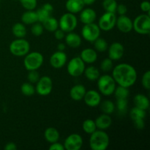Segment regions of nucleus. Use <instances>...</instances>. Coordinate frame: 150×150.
<instances>
[{
	"label": "nucleus",
	"instance_id": "obj_1",
	"mask_svg": "<svg viewBox=\"0 0 150 150\" xmlns=\"http://www.w3.org/2000/svg\"><path fill=\"white\" fill-rule=\"evenodd\" d=\"M116 83L125 87H130L137 80V72L134 67L126 63H121L113 68L112 76Z\"/></svg>",
	"mask_w": 150,
	"mask_h": 150
},
{
	"label": "nucleus",
	"instance_id": "obj_2",
	"mask_svg": "<svg viewBox=\"0 0 150 150\" xmlns=\"http://www.w3.org/2000/svg\"><path fill=\"white\" fill-rule=\"evenodd\" d=\"M109 136L103 130H95L90 134L89 146L92 150H105L109 146Z\"/></svg>",
	"mask_w": 150,
	"mask_h": 150
},
{
	"label": "nucleus",
	"instance_id": "obj_3",
	"mask_svg": "<svg viewBox=\"0 0 150 150\" xmlns=\"http://www.w3.org/2000/svg\"><path fill=\"white\" fill-rule=\"evenodd\" d=\"M116 86L115 81L111 76L103 75L98 79V90L105 96H109L114 94Z\"/></svg>",
	"mask_w": 150,
	"mask_h": 150
},
{
	"label": "nucleus",
	"instance_id": "obj_4",
	"mask_svg": "<svg viewBox=\"0 0 150 150\" xmlns=\"http://www.w3.org/2000/svg\"><path fill=\"white\" fill-rule=\"evenodd\" d=\"M43 56L38 51L28 53L25 55L23 59V65L26 70H38L43 63Z\"/></svg>",
	"mask_w": 150,
	"mask_h": 150
},
{
	"label": "nucleus",
	"instance_id": "obj_5",
	"mask_svg": "<svg viewBox=\"0 0 150 150\" xmlns=\"http://www.w3.org/2000/svg\"><path fill=\"white\" fill-rule=\"evenodd\" d=\"M30 44L26 40L18 38L10 43V51L16 57H24L29 52Z\"/></svg>",
	"mask_w": 150,
	"mask_h": 150
},
{
	"label": "nucleus",
	"instance_id": "obj_6",
	"mask_svg": "<svg viewBox=\"0 0 150 150\" xmlns=\"http://www.w3.org/2000/svg\"><path fill=\"white\" fill-rule=\"evenodd\" d=\"M133 29L140 35H149L150 32L149 14L138 16L133 21Z\"/></svg>",
	"mask_w": 150,
	"mask_h": 150
},
{
	"label": "nucleus",
	"instance_id": "obj_7",
	"mask_svg": "<svg viewBox=\"0 0 150 150\" xmlns=\"http://www.w3.org/2000/svg\"><path fill=\"white\" fill-rule=\"evenodd\" d=\"M78 25V20L75 14L66 13L63 14L59 21V28L64 32H73Z\"/></svg>",
	"mask_w": 150,
	"mask_h": 150
},
{
	"label": "nucleus",
	"instance_id": "obj_8",
	"mask_svg": "<svg viewBox=\"0 0 150 150\" xmlns=\"http://www.w3.org/2000/svg\"><path fill=\"white\" fill-rule=\"evenodd\" d=\"M100 35V29L98 24L94 23L84 24L81 29V35L84 40L90 42H93L98 39Z\"/></svg>",
	"mask_w": 150,
	"mask_h": 150
},
{
	"label": "nucleus",
	"instance_id": "obj_9",
	"mask_svg": "<svg viewBox=\"0 0 150 150\" xmlns=\"http://www.w3.org/2000/svg\"><path fill=\"white\" fill-rule=\"evenodd\" d=\"M67 70L70 76L73 77H79L83 74L85 70V63L80 57H74L69 61Z\"/></svg>",
	"mask_w": 150,
	"mask_h": 150
},
{
	"label": "nucleus",
	"instance_id": "obj_10",
	"mask_svg": "<svg viewBox=\"0 0 150 150\" xmlns=\"http://www.w3.org/2000/svg\"><path fill=\"white\" fill-rule=\"evenodd\" d=\"M116 21H117V16L115 13L105 12L99 18L98 25L100 30L108 32L114 29V26H116Z\"/></svg>",
	"mask_w": 150,
	"mask_h": 150
},
{
	"label": "nucleus",
	"instance_id": "obj_11",
	"mask_svg": "<svg viewBox=\"0 0 150 150\" xmlns=\"http://www.w3.org/2000/svg\"><path fill=\"white\" fill-rule=\"evenodd\" d=\"M53 89L52 80L48 76H42L40 78L37 82L35 92L41 96H47L51 94Z\"/></svg>",
	"mask_w": 150,
	"mask_h": 150
},
{
	"label": "nucleus",
	"instance_id": "obj_12",
	"mask_svg": "<svg viewBox=\"0 0 150 150\" xmlns=\"http://www.w3.org/2000/svg\"><path fill=\"white\" fill-rule=\"evenodd\" d=\"M63 145L66 150H79L83 146V139L78 133H73L66 138Z\"/></svg>",
	"mask_w": 150,
	"mask_h": 150
},
{
	"label": "nucleus",
	"instance_id": "obj_13",
	"mask_svg": "<svg viewBox=\"0 0 150 150\" xmlns=\"http://www.w3.org/2000/svg\"><path fill=\"white\" fill-rule=\"evenodd\" d=\"M108 57L111 60H120L124 55L125 48L122 43L119 42H113L108 48Z\"/></svg>",
	"mask_w": 150,
	"mask_h": 150
},
{
	"label": "nucleus",
	"instance_id": "obj_14",
	"mask_svg": "<svg viewBox=\"0 0 150 150\" xmlns=\"http://www.w3.org/2000/svg\"><path fill=\"white\" fill-rule=\"evenodd\" d=\"M67 60V54L64 51H56L50 58V64L54 68L59 69L66 64Z\"/></svg>",
	"mask_w": 150,
	"mask_h": 150
},
{
	"label": "nucleus",
	"instance_id": "obj_15",
	"mask_svg": "<svg viewBox=\"0 0 150 150\" xmlns=\"http://www.w3.org/2000/svg\"><path fill=\"white\" fill-rule=\"evenodd\" d=\"M86 105L89 107H96L101 103V96L99 92L96 90L86 91L83 98Z\"/></svg>",
	"mask_w": 150,
	"mask_h": 150
},
{
	"label": "nucleus",
	"instance_id": "obj_16",
	"mask_svg": "<svg viewBox=\"0 0 150 150\" xmlns=\"http://www.w3.org/2000/svg\"><path fill=\"white\" fill-rule=\"evenodd\" d=\"M116 26L120 32L123 33H128L133 29V21L125 15L120 16L117 18Z\"/></svg>",
	"mask_w": 150,
	"mask_h": 150
},
{
	"label": "nucleus",
	"instance_id": "obj_17",
	"mask_svg": "<svg viewBox=\"0 0 150 150\" xmlns=\"http://www.w3.org/2000/svg\"><path fill=\"white\" fill-rule=\"evenodd\" d=\"M97 18V13L92 8H83L80 12V20L83 24L94 23Z\"/></svg>",
	"mask_w": 150,
	"mask_h": 150
},
{
	"label": "nucleus",
	"instance_id": "obj_18",
	"mask_svg": "<svg viewBox=\"0 0 150 150\" xmlns=\"http://www.w3.org/2000/svg\"><path fill=\"white\" fill-rule=\"evenodd\" d=\"M80 57L84 63L92 64L98 59V53L95 49L87 48L81 51Z\"/></svg>",
	"mask_w": 150,
	"mask_h": 150
},
{
	"label": "nucleus",
	"instance_id": "obj_19",
	"mask_svg": "<svg viewBox=\"0 0 150 150\" xmlns=\"http://www.w3.org/2000/svg\"><path fill=\"white\" fill-rule=\"evenodd\" d=\"M95 122V124H96L97 129H99V130H102L109 128L110 126L112 124L111 117L108 114H103L101 115H100L99 117H97Z\"/></svg>",
	"mask_w": 150,
	"mask_h": 150
},
{
	"label": "nucleus",
	"instance_id": "obj_20",
	"mask_svg": "<svg viewBox=\"0 0 150 150\" xmlns=\"http://www.w3.org/2000/svg\"><path fill=\"white\" fill-rule=\"evenodd\" d=\"M84 5L82 0H67L66 1L65 7L68 13L76 14L80 13L83 9Z\"/></svg>",
	"mask_w": 150,
	"mask_h": 150
},
{
	"label": "nucleus",
	"instance_id": "obj_21",
	"mask_svg": "<svg viewBox=\"0 0 150 150\" xmlns=\"http://www.w3.org/2000/svg\"><path fill=\"white\" fill-rule=\"evenodd\" d=\"M86 90V88L82 84H77L73 86L70 91V98L76 101L83 100Z\"/></svg>",
	"mask_w": 150,
	"mask_h": 150
},
{
	"label": "nucleus",
	"instance_id": "obj_22",
	"mask_svg": "<svg viewBox=\"0 0 150 150\" xmlns=\"http://www.w3.org/2000/svg\"><path fill=\"white\" fill-rule=\"evenodd\" d=\"M64 38H65V43L70 48H78L81 44V38L77 33L73 32H68L67 35L64 36Z\"/></svg>",
	"mask_w": 150,
	"mask_h": 150
},
{
	"label": "nucleus",
	"instance_id": "obj_23",
	"mask_svg": "<svg viewBox=\"0 0 150 150\" xmlns=\"http://www.w3.org/2000/svg\"><path fill=\"white\" fill-rule=\"evenodd\" d=\"M135 106L143 110H147L149 107V100L143 94H138L133 99Z\"/></svg>",
	"mask_w": 150,
	"mask_h": 150
},
{
	"label": "nucleus",
	"instance_id": "obj_24",
	"mask_svg": "<svg viewBox=\"0 0 150 150\" xmlns=\"http://www.w3.org/2000/svg\"><path fill=\"white\" fill-rule=\"evenodd\" d=\"M21 21L24 24L32 25L33 23L38 22V15L36 11L34 10H26L21 16Z\"/></svg>",
	"mask_w": 150,
	"mask_h": 150
},
{
	"label": "nucleus",
	"instance_id": "obj_25",
	"mask_svg": "<svg viewBox=\"0 0 150 150\" xmlns=\"http://www.w3.org/2000/svg\"><path fill=\"white\" fill-rule=\"evenodd\" d=\"M45 139L48 143L52 144L58 142L59 139V133L55 127H50L46 128L44 133Z\"/></svg>",
	"mask_w": 150,
	"mask_h": 150
},
{
	"label": "nucleus",
	"instance_id": "obj_26",
	"mask_svg": "<svg viewBox=\"0 0 150 150\" xmlns=\"http://www.w3.org/2000/svg\"><path fill=\"white\" fill-rule=\"evenodd\" d=\"M44 29H46L48 32H54V31L59 29V21H57L55 18L50 16L49 18L44 21L42 23Z\"/></svg>",
	"mask_w": 150,
	"mask_h": 150
},
{
	"label": "nucleus",
	"instance_id": "obj_27",
	"mask_svg": "<svg viewBox=\"0 0 150 150\" xmlns=\"http://www.w3.org/2000/svg\"><path fill=\"white\" fill-rule=\"evenodd\" d=\"M12 32L17 38H23L26 35V28L22 23H16L12 27Z\"/></svg>",
	"mask_w": 150,
	"mask_h": 150
},
{
	"label": "nucleus",
	"instance_id": "obj_28",
	"mask_svg": "<svg viewBox=\"0 0 150 150\" xmlns=\"http://www.w3.org/2000/svg\"><path fill=\"white\" fill-rule=\"evenodd\" d=\"M85 77L89 81H96L100 77V72L98 69L95 66H89L85 68L84 72Z\"/></svg>",
	"mask_w": 150,
	"mask_h": 150
},
{
	"label": "nucleus",
	"instance_id": "obj_29",
	"mask_svg": "<svg viewBox=\"0 0 150 150\" xmlns=\"http://www.w3.org/2000/svg\"><path fill=\"white\" fill-rule=\"evenodd\" d=\"M82 128L86 133L89 135L92 134L97 130L95 120H91V119H87V120H84L82 124Z\"/></svg>",
	"mask_w": 150,
	"mask_h": 150
},
{
	"label": "nucleus",
	"instance_id": "obj_30",
	"mask_svg": "<svg viewBox=\"0 0 150 150\" xmlns=\"http://www.w3.org/2000/svg\"><path fill=\"white\" fill-rule=\"evenodd\" d=\"M93 42L95 49L96 51H98V52H105V51L108 50V44L104 38H101L99 37Z\"/></svg>",
	"mask_w": 150,
	"mask_h": 150
},
{
	"label": "nucleus",
	"instance_id": "obj_31",
	"mask_svg": "<svg viewBox=\"0 0 150 150\" xmlns=\"http://www.w3.org/2000/svg\"><path fill=\"white\" fill-rule=\"evenodd\" d=\"M100 108L101 111L103 112V114L110 115V114L114 113V110H115V105H114V103L111 100H104L101 103Z\"/></svg>",
	"mask_w": 150,
	"mask_h": 150
},
{
	"label": "nucleus",
	"instance_id": "obj_32",
	"mask_svg": "<svg viewBox=\"0 0 150 150\" xmlns=\"http://www.w3.org/2000/svg\"><path fill=\"white\" fill-rule=\"evenodd\" d=\"M130 117L133 121L139 119H144L146 117V111L135 106L130 111Z\"/></svg>",
	"mask_w": 150,
	"mask_h": 150
},
{
	"label": "nucleus",
	"instance_id": "obj_33",
	"mask_svg": "<svg viewBox=\"0 0 150 150\" xmlns=\"http://www.w3.org/2000/svg\"><path fill=\"white\" fill-rule=\"evenodd\" d=\"M114 94L117 99H122V98H127L130 92L127 87L119 85L118 86H116Z\"/></svg>",
	"mask_w": 150,
	"mask_h": 150
},
{
	"label": "nucleus",
	"instance_id": "obj_34",
	"mask_svg": "<svg viewBox=\"0 0 150 150\" xmlns=\"http://www.w3.org/2000/svg\"><path fill=\"white\" fill-rule=\"evenodd\" d=\"M21 91L22 94L25 96H32L35 93V88L34 87L33 84L30 82H26L23 83L21 86Z\"/></svg>",
	"mask_w": 150,
	"mask_h": 150
},
{
	"label": "nucleus",
	"instance_id": "obj_35",
	"mask_svg": "<svg viewBox=\"0 0 150 150\" xmlns=\"http://www.w3.org/2000/svg\"><path fill=\"white\" fill-rule=\"evenodd\" d=\"M117 2L116 0H103V7L105 12L108 13H116L117 7Z\"/></svg>",
	"mask_w": 150,
	"mask_h": 150
},
{
	"label": "nucleus",
	"instance_id": "obj_36",
	"mask_svg": "<svg viewBox=\"0 0 150 150\" xmlns=\"http://www.w3.org/2000/svg\"><path fill=\"white\" fill-rule=\"evenodd\" d=\"M127 103H128V101L127 98L117 99V108L120 114H124L127 111Z\"/></svg>",
	"mask_w": 150,
	"mask_h": 150
},
{
	"label": "nucleus",
	"instance_id": "obj_37",
	"mask_svg": "<svg viewBox=\"0 0 150 150\" xmlns=\"http://www.w3.org/2000/svg\"><path fill=\"white\" fill-rule=\"evenodd\" d=\"M43 31H44V27L42 26V23L40 22H36V23H33L31 27V32L33 35L35 36L38 37V36H40V35H42L43 33Z\"/></svg>",
	"mask_w": 150,
	"mask_h": 150
},
{
	"label": "nucleus",
	"instance_id": "obj_38",
	"mask_svg": "<svg viewBox=\"0 0 150 150\" xmlns=\"http://www.w3.org/2000/svg\"><path fill=\"white\" fill-rule=\"evenodd\" d=\"M113 67V60H111L109 57L104 59L100 63V68L103 72H109L112 70Z\"/></svg>",
	"mask_w": 150,
	"mask_h": 150
},
{
	"label": "nucleus",
	"instance_id": "obj_39",
	"mask_svg": "<svg viewBox=\"0 0 150 150\" xmlns=\"http://www.w3.org/2000/svg\"><path fill=\"white\" fill-rule=\"evenodd\" d=\"M36 13L37 15H38V21L40 22V23H42L44 21H45L48 18H49L51 15V13H50L49 12L45 10V9L42 8V7H41L40 8L38 9L36 11Z\"/></svg>",
	"mask_w": 150,
	"mask_h": 150
},
{
	"label": "nucleus",
	"instance_id": "obj_40",
	"mask_svg": "<svg viewBox=\"0 0 150 150\" xmlns=\"http://www.w3.org/2000/svg\"><path fill=\"white\" fill-rule=\"evenodd\" d=\"M23 8L27 10H33L36 8L38 1L37 0H19Z\"/></svg>",
	"mask_w": 150,
	"mask_h": 150
},
{
	"label": "nucleus",
	"instance_id": "obj_41",
	"mask_svg": "<svg viewBox=\"0 0 150 150\" xmlns=\"http://www.w3.org/2000/svg\"><path fill=\"white\" fill-rule=\"evenodd\" d=\"M142 84L144 89L149 90L150 89V71L147 70L144 73L142 79Z\"/></svg>",
	"mask_w": 150,
	"mask_h": 150
},
{
	"label": "nucleus",
	"instance_id": "obj_42",
	"mask_svg": "<svg viewBox=\"0 0 150 150\" xmlns=\"http://www.w3.org/2000/svg\"><path fill=\"white\" fill-rule=\"evenodd\" d=\"M40 73H38V70H30V71H29L27 79L30 83H37L40 79Z\"/></svg>",
	"mask_w": 150,
	"mask_h": 150
},
{
	"label": "nucleus",
	"instance_id": "obj_43",
	"mask_svg": "<svg viewBox=\"0 0 150 150\" xmlns=\"http://www.w3.org/2000/svg\"><path fill=\"white\" fill-rule=\"evenodd\" d=\"M133 124H134L135 127L138 130H142L144 129L145 125L144 119H139V120H133Z\"/></svg>",
	"mask_w": 150,
	"mask_h": 150
},
{
	"label": "nucleus",
	"instance_id": "obj_44",
	"mask_svg": "<svg viewBox=\"0 0 150 150\" xmlns=\"http://www.w3.org/2000/svg\"><path fill=\"white\" fill-rule=\"evenodd\" d=\"M117 13H118L120 16H122V15H125L127 12V8L125 4H117V10H116Z\"/></svg>",
	"mask_w": 150,
	"mask_h": 150
},
{
	"label": "nucleus",
	"instance_id": "obj_45",
	"mask_svg": "<svg viewBox=\"0 0 150 150\" xmlns=\"http://www.w3.org/2000/svg\"><path fill=\"white\" fill-rule=\"evenodd\" d=\"M141 9L143 12L144 13H146L147 14H149L150 11V4L148 1H143L142 3H141L140 5Z\"/></svg>",
	"mask_w": 150,
	"mask_h": 150
},
{
	"label": "nucleus",
	"instance_id": "obj_46",
	"mask_svg": "<svg viewBox=\"0 0 150 150\" xmlns=\"http://www.w3.org/2000/svg\"><path fill=\"white\" fill-rule=\"evenodd\" d=\"M50 150H64V145L62 144L61 143H59L58 142H54L51 144V146H49Z\"/></svg>",
	"mask_w": 150,
	"mask_h": 150
},
{
	"label": "nucleus",
	"instance_id": "obj_47",
	"mask_svg": "<svg viewBox=\"0 0 150 150\" xmlns=\"http://www.w3.org/2000/svg\"><path fill=\"white\" fill-rule=\"evenodd\" d=\"M54 37H55V38L57 40H62L63 38H64V33L65 32H63L62 29H57V30L54 31Z\"/></svg>",
	"mask_w": 150,
	"mask_h": 150
},
{
	"label": "nucleus",
	"instance_id": "obj_48",
	"mask_svg": "<svg viewBox=\"0 0 150 150\" xmlns=\"http://www.w3.org/2000/svg\"><path fill=\"white\" fill-rule=\"evenodd\" d=\"M5 150H16L17 149V146L13 142H8L4 146Z\"/></svg>",
	"mask_w": 150,
	"mask_h": 150
},
{
	"label": "nucleus",
	"instance_id": "obj_49",
	"mask_svg": "<svg viewBox=\"0 0 150 150\" xmlns=\"http://www.w3.org/2000/svg\"><path fill=\"white\" fill-rule=\"evenodd\" d=\"M42 7L43 9H45V10H47L48 12H49L50 13H52L53 11H54V7L50 3H45V4H44L42 6Z\"/></svg>",
	"mask_w": 150,
	"mask_h": 150
},
{
	"label": "nucleus",
	"instance_id": "obj_50",
	"mask_svg": "<svg viewBox=\"0 0 150 150\" xmlns=\"http://www.w3.org/2000/svg\"><path fill=\"white\" fill-rule=\"evenodd\" d=\"M66 48V45L64 43H62V42H60L58 45H57V49L58 51H64Z\"/></svg>",
	"mask_w": 150,
	"mask_h": 150
},
{
	"label": "nucleus",
	"instance_id": "obj_51",
	"mask_svg": "<svg viewBox=\"0 0 150 150\" xmlns=\"http://www.w3.org/2000/svg\"><path fill=\"white\" fill-rule=\"evenodd\" d=\"M82 1L85 5H91V4H94L96 0H82Z\"/></svg>",
	"mask_w": 150,
	"mask_h": 150
}]
</instances>
